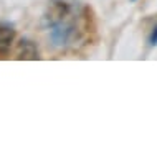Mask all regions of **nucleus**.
<instances>
[{"label":"nucleus","mask_w":157,"mask_h":158,"mask_svg":"<svg viewBox=\"0 0 157 158\" xmlns=\"http://www.w3.org/2000/svg\"><path fill=\"white\" fill-rule=\"evenodd\" d=\"M131 2H136V0H131Z\"/></svg>","instance_id":"6"},{"label":"nucleus","mask_w":157,"mask_h":158,"mask_svg":"<svg viewBox=\"0 0 157 158\" xmlns=\"http://www.w3.org/2000/svg\"><path fill=\"white\" fill-rule=\"evenodd\" d=\"M13 40H15V30L8 27H0V54H7L10 51Z\"/></svg>","instance_id":"4"},{"label":"nucleus","mask_w":157,"mask_h":158,"mask_svg":"<svg viewBox=\"0 0 157 158\" xmlns=\"http://www.w3.org/2000/svg\"><path fill=\"white\" fill-rule=\"evenodd\" d=\"M70 5H68L65 0H51L48 3V8L45 15H43V23L46 25L48 28L56 27L63 22H66V18L70 17Z\"/></svg>","instance_id":"1"},{"label":"nucleus","mask_w":157,"mask_h":158,"mask_svg":"<svg viewBox=\"0 0 157 158\" xmlns=\"http://www.w3.org/2000/svg\"><path fill=\"white\" fill-rule=\"evenodd\" d=\"M17 59H23V61H37V59H40L37 44L30 41V40H22L17 48Z\"/></svg>","instance_id":"3"},{"label":"nucleus","mask_w":157,"mask_h":158,"mask_svg":"<svg viewBox=\"0 0 157 158\" xmlns=\"http://www.w3.org/2000/svg\"><path fill=\"white\" fill-rule=\"evenodd\" d=\"M150 44H157V27L154 28V31H152V35H150Z\"/></svg>","instance_id":"5"},{"label":"nucleus","mask_w":157,"mask_h":158,"mask_svg":"<svg viewBox=\"0 0 157 158\" xmlns=\"http://www.w3.org/2000/svg\"><path fill=\"white\" fill-rule=\"evenodd\" d=\"M73 33H75V25L66 22H63L56 27H51V31H50V38H51V43L55 44L56 48H63L65 44L71 40Z\"/></svg>","instance_id":"2"}]
</instances>
